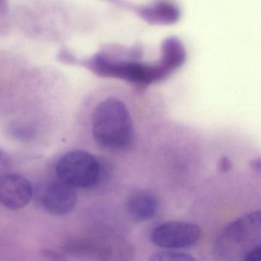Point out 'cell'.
<instances>
[{
	"instance_id": "1",
	"label": "cell",
	"mask_w": 261,
	"mask_h": 261,
	"mask_svg": "<svg viewBox=\"0 0 261 261\" xmlns=\"http://www.w3.org/2000/svg\"><path fill=\"white\" fill-rule=\"evenodd\" d=\"M143 55L142 45L127 47L110 44L82 63L99 77L118 79L144 88L167 79L184 65L187 56L184 45L176 36L163 41L155 62H143Z\"/></svg>"
},
{
	"instance_id": "2",
	"label": "cell",
	"mask_w": 261,
	"mask_h": 261,
	"mask_svg": "<svg viewBox=\"0 0 261 261\" xmlns=\"http://www.w3.org/2000/svg\"><path fill=\"white\" fill-rule=\"evenodd\" d=\"M134 134L130 111L122 99L110 96L96 105L92 135L98 146L108 150H122L130 146Z\"/></svg>"
},
{
	"instance_id": "3",
	"label": "cell",
	"mask_w": 261,
	"mask_h": 261,
	"mask_svg": "<svg viewBox=\"0 0 261 261\" xmlns=\"http://www.w3.org/2000/svg\"><path fill=\"white\" fill-rule=\"evenodd\" d=\"M260 247V211L237 218L221 230L215 243L219 257L226 260H245L247 255Z\"/></svg>"
},
{
	"instance_id": "4",
	"label": "cell",
	"mask_w": 261,
	"mask_h": 261,
	"mask_svg": "<svg viewBox=\"0 0 261 261\" xmlns=\"http://www.w3.org/2000/svg\"><path fill=\"white\" fill-rule=\"evenodd\" d=\"M56 172L59 180L71 187L88 189L100 181L102 166L98 159L90 152L72 150L58 161Z\"/></svg>"
},
{
	"instance_id": "5",
	"label": "cell",
	"mask_w": 261,
	"mask_h": 261,
	"mask_svg": "<svg viewBox=\"0 0 261 261\" xmlns=\"http://www.w3.org/2000/svg\"><path fill=\"white\" fill-rule=\"evenodd\" d=\"M201 235V228L196 224L170 221L155 226L151 233V240L160 248L181 250L196 244Z\"/></svg>"
},
{
	"instance_id": "6",
	"label": "cell",
	"mask_w": 261,
	"mask_h": 261,
	"mask_svg": "<svg viewBox=\"0 0 261 261\" xmlns=\"http://www.w3.org/2000/svg\"><path fill=\"white\" fill-rule=\"evenodd\" d=\"M107 1L123 10L133 12L149 25H174L181 18L179 6L173 0H155L146 5H137L128 0Z\"/></svg>"
},
{
	"instance_id": "7",
	"label": "cell",
	"mask_w": 261,
	"mask_h": 261,
	"mask_svg": "<svg viewBox=\"0 0 261 261\" xmlns=\"http://www.w3.org/2000/svg\"><path fill=\"white\" fill-rule=\"evenodd\" d=\"M32 198L33 188L27 178L13 173L0 176V202L6 207L11 210L23 208Z\"/></svg>"
},
{
	"instance_id": "8",
	"label": "cell",
	"mask_w": 261,
	"mask_h": 261,
	"mask_svg": "<svg viewBox=\"0 0 261 261\" xmlns=\"http://www.w3.org/2000/svg\"><path fill=\"white\" fill-rule=\"evenodd\" d=\"M77 195L74 188L63 181H56L47 186L43 196L45 210L53 215H65L74 208Z\"/></svg>"
},
{
	"instance_id": "9",
	"label": "cell",
	"mask_w": 261,
	"mask_h": 261,
	"mask_svg": "<svg viewBox=\"0 0 261 261\" xmlns=\"http://www.w3.org/2000/svg\"><path fill=\"white\" fill-rule=\"evenodd\" d=\"M160 201L152 192L140 190L133 193L126 201V210L137 221H146L156 215Z\"/></svg>"
},
{
	"instance_id": "10",
	"label": "cell",
	"mask_w": 261,
	"mask_h": 261,
	"mask_svg": "<svg viewBox=\"0 0 261 261\" xmlns=\"http://www.w3.org/2000/svg\"><path fill=\"white\" fill-rule=\"evenodd\" d=\"M150 259L153 261H192L195 260L196 258L180 250L163 249L161 251L153 253Z\"/></svg>"
},
{
	"instance_id": "11",
	"label": "cell",
	"mask_w": 261,
	"mask_h": 261,
	"mask_svg": "<svg viewBox=\"0 0 261 261\" xmlns=\"http://www.w3.org/2000/svg\"><path fill=\"white\" fill-rule=\"evenodd\" d=\"M11 134L18 140L28 141L33 140L36 136V129L31 126L25 124H18L12 127Z\"/></svg>"
},
{
	"instance_id": "12",
	"label": "cell",
	"mask_w": 261,
	"mask_h": 261,
	"mask_svg": "<svg viewBox=\"0 0 261 261\" xmlns=\"http://www.w3.org/2000/svg\"><path fill=\"white\" fill-rule=\"evenodd\" d=\"M11 166V160L9 155L0 149V172H4L10 169Z\"/></svg>"
},
{
	"instance_id": "13",
	"label": "cell",
	"mask_w": 261,
	"mask_h": 261,
	"mask_svg": "<svg viewBox=\"0 0 261 261\" xmlns=\"http://www.w3.org/2000/svg\"><path fill=\"white\" fill-rule=\"evenodd\" d=\"M59 59L61 62H65L67 64H71V65H76L79 63V60L74 56L68 51H62L59 55Z\"/></svg>"
},
{
	"instance_id": "14",
	"label": "cell",
	"mask_w": 261,
	"mask_h": 261,
	"mask_svg": "<svg viewBox=\"0 0 261 261\" xmlns=\"http://www.w3.org/2000/svg\"><path fill=\"white\" fill-rule=\"evenodd\" d=\"M231 169V163L227 157H223L220 160V169L222 172H227Z\"/></svg>"
},
{
	"instance_id": "15",
	"label": "cell",
	"mask_w": 261,
	"mask_h": 261,
	"mask_svg": "<svg viewBox=\"0 0 261 261\" xmlns=\"http://www.w3.org/2000/svg\"><path fill=\"white\" fill-rule=\"evenodd\" d=\"M8 10V1L0 0V13H4Z\"/></svg>"
}]
</instances>
